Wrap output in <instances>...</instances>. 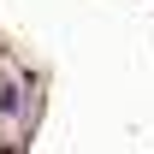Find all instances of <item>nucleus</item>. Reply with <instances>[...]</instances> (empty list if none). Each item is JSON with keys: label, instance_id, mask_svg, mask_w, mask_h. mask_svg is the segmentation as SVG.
<instances>
[{"label": "nucleus", "instance_id": "f257e3e1", "mask_svg": "<svg viewBox=\"0 0 154 154\" xmlns=\"http://www.w3.org/2000/svg\"><path fill=\"white\" fill-rule=\"evenodd\" d=\"M0 113H6V119H24V95H18V83H12V77L0 83Z\"/></svg>", "mask_w": 154, "mask_h": 154}]
</instances>
